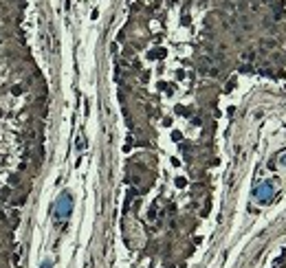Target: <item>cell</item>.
Wrapping results in <instances>:
<instances>
[{
    "label": "cell",
    "instance_id": "6da1fadb",
    "mask_svg": "<svg viewBox=\"0 0 286 268\" xmlns=\"http://www.w3.org/2000/svg\"><path fill=\"white\" fill-rule=\"evenodd\" d=\"M70 213V196H66V193H64V196L60 198V202H57V215L60 217H66Z\"/></svg>",
    "mask_w": 286,
    "mask_h": 268
}]
</instances>
